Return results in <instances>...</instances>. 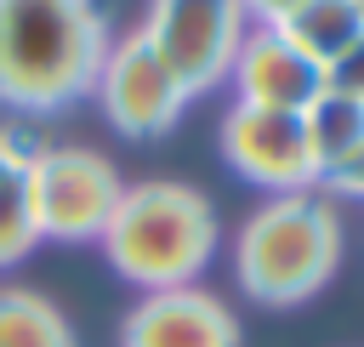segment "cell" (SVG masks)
Here are the masks:
<instances>
[{"mask_svg":"<svg viewBox=\"0 0 364 347\" xmlns=\"http://www.w3.org/2000/svg\"><path fill=\"white\" fill-rule=\"evenodd\" d=\"M279 34L330 74V68L364 40V6H358V0H301V6L279 23Z\"/></svg>","mask_w":364,"mask_h":347,"instance_id":"30bf717a","label":"cell"},{"mask_svg":"<svg viewBox=\"0 0 364 347\" xmlns=\"http://www.w3.org/2000/svg\"><path fill=\"white\" fill-rule=\"evenodd\" d=\"M40 239V222H34V199H28V159L11 182H0V267H11L28 245Z\"/></svg>","mask_w":364,"mask_h":347,"instance_id":"4fadbf2b","label":"cell"},{"mask_svg":"<svg viewBox=\"0 0 364 347\" xmlns=\"http://www.w3.org/2000/svg\"><path fill=\"white\" fill-rule=\"evenodd\" d=\"M324 85H336V91H341V97H353V102H364V40H358V46H353L330 74H324Z\"/></svg>","mask_w":364,"mask_h":347,"instance_id":"5bb4252c","label":"cell"},{"mask_svg":"<svg viewBox=\"0 0 364 347\" xmlns=\"http://www.w3.org/2000/svg\"><path fill=\"white\" fill-rule=\"evenodd\" d=\"M142 34L171 63V74L188 85V97H199L228 80V68L250 34V17L239 0H154Z\"/></svg>","mask_w":364,"mask_h":347,"instance_id":"5b68a950","label":"cell"},{"mask_svg":"<svg viewBox=\"0 0 364 347\" xmlns=\"http://www.w3.org/2000/svg\"><path fill=\"white\" fill-rule=\"evenodd\" d=\"M125 182L91 148H28V199L40 239H102Z\"/></svg>","mask_w":364,"mask_h":347,"instance_id":"277c9868","label":"cell"},{"mask_svg":"<svg viewBox=\"0 0 364 347\" xmlns=\"http://www.w3.org/2000/svg\"><path fill=\"white\" fill-rule=\"evenodd\" d=\"M228 80L245 108H273V114H301L324 91V68L313 57H301L279 28H262V23H250Z\"/></svg>","mask_w":364,"mask_h":347,"instance_id":"9c48e42d","label":"cell"},{"mask_svg":"<svg viewBox=\"0 0 364 347\" xmlns=\"http://www.w3.org/2000/svg\"><path fill=\"white\" fill-rule=\"evenodd\" d=\"M239 6H245V17H250V23H262V28H279V23H284V17H290L301 0H239Z\"/></svg>","mask_w":364,"mask_h":347,"instance_id":"2e32d148","label":"cell"},{"mask_svg":"<svg viewBox=\"0 0 364 347\" xmlns=\"http://www.w3.org/2000/svg\"><path fill=\"white\" fill-rule=\"evenodd\" d=\"M97 97H102V114L114 119V131H125V137H159L193 102L188 85L171 74V63L148 46L142 28L125 34L119 46H108L102 74H97Z\"/></svg>","mask_w":364,"mask_h":347,"instance_id":"8992f818","label":"cell"},{"mask_svg":"<svg viewBox=\"0 0 364 347\" xmlns=\"http://www.w3.org/2000/svg\"><path fill=\"white\" fill-rule=\"evenodd\" d=\"M119 347H239V319L199 284L148 290L125 313Z\"/></svg>","mask_w":364,"mask_h":347,"instance_id":"ba28073f","label":"cell"},{"mask_svg":"<svg viewBox=\"0 0 364 347\" xmlns=\"http://www.w3.org/2000/svg\"><path fill=\"white\" fill-rule=\"evenodd\" d=\"M0 347H74V330L46 296L0 290Z\"/></svg>","mask_w":364,"mask_h":347,"instance_id":"7c38bea8","label":"cell"},{"mask_svg":"<svg viewBox=\"0 0 364 347\" xmlns=\"http://www.w3.org/2000/svg\"><path fill=\"white\" fill-rule=\"evenodd\" d=\"M108 23L97 0H0V102L57 114L97 91Z\"/></svg>","mask_w":364,"mask_h":347,"instance_id":"6da1fadb","label":"cell"},{"mask_svg":"<svg viewBox=\"0 0 364 347\" xmlns=\"http://www.w3.org/2000/svg\"><path fill=\"white\" fill-rule=\"evenodd\" d=\"M341 262V222L330 210V193H273L233 239V279L250 301L296 307L330 284Z\"/></svg>","mask_w":364,"mask_h":347,"instance_id":"3957f363","label":"cell"},{"mask_svg":"<svg viewBox=\"0 0 364 347\" xmlns=\"http://www.w3.org/2000/svg\"><path fill=\"white\" fill-rule=\"evenodd\" d=\"M301 125H307V148H313V165H318V182L347 165L358 148H364V102L341 97L336 85H324L307 108H301Z\"/></svg>","mask_w":364,"mask_h":347,"instance_id":"8fae6325","label":"cell"},{"mask_svg":"<svg viewBox=\"0 0 364 347\" xmlns=\"http://www.w3.org/2000/svg\"><path fill=\"white\" fill-rule=\"evenodd\" d=\"M358 6H364V0H358Z\"/></svg>","mask_w":364,"mask_h":347,"instance_id":"ac0fdd59","label":"cell"},{"mask_svg":"<svg viewBox=\"0 0 364 347\" xmlns=\"http://www.w3.org/2000/svg\"><path fill=\"white\" fill-rule=\"evenodd\" d=\"M216 250V216L199 188L188 182H136L119 193L108 228H102V256L119 279L136 290H182L205 273Z\"/></svg>","mask_w":364,"mask_h":347,"instance_id":"7a4b0ae2","label":"cell"},{"mask_svg":"<svg viewBox=\"0 0 364 347\" xmlns=\"http://www.w3.org/2000/svg\"><path fill=\"white\" fill-rule=\"evenodd\" d=\"M324 193H341V199H358V205H364V148L324 176Z\"/></svg>","mask_w":364,"mask_h":347,"instance_id":"9a60e30c","label":"cell"},{"mask_svg":"<svg viewBox=\"0 0 364 347\" xmlns=\"http://www.w3.org/2000/svg\"><path fill=\"white\" fill-rule=\"evenodd\" d=\"M23 159H28V148H23L17 137H6V131H0V182H11V176L23 171Z\"/></svg>","mask_w":364,"mask_h":347,"instance_id":"e0dca14e","label":"cell"},{"mask_svg":"<svg viewBox=\"0 0 364 347\" xmlns=\"http://www.w3.org/2000/svg\"><path fill=\"white\" fill-rule=\"evenodd\" d=\"M222 159L267 188V193H301V188H318V165H313V148H307V125L301 114H273V108H245L233 102L222 114Z\"/></svg>","mask_w":364,"mask_h":347,"instance_id":"52a82bcc","label":"cell"}]
</instances>
